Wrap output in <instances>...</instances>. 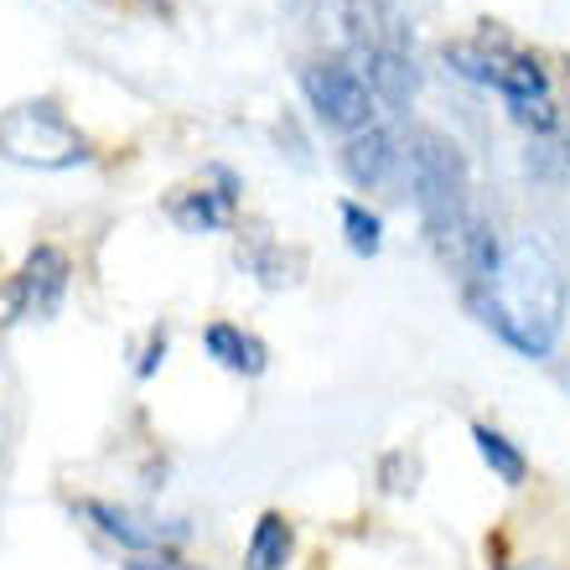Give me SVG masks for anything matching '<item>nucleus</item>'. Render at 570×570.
<instances>
[{"instance_id":"9d476101","label":"nucleus","mask_w":570,"mask_h":570,"mask_svg":"<svg viewBox=\"0 0 570 570\" xmlns=\"http://www.w3.org/2000/svg\"><path fill=\"white\" fill-rule=\"evenodd\" d=\"M228 213H234V193H208V187L181 193L177 203H171V218H177L187 234H208V228L228 224Z\"/></svg>"},{"instance_id":"4468645a","label":"nucleus","mask_w":570,"mask_h":570,"mask_svg":"<svg viewBox=\"0 0 570 570\" xmlns=\"http://www.w3.org/2000/svg\"><path fill=\"white\" fill-rule=\"evenodd\" d=\"M498 570H544V566H498Z\"/></svg>"},{"instance_id":"39448f33","label":"nucleus","mask_w":570,"mask_h":570,"mask_svg":"<svg viewBox=\"0 0 570 570\" xmlns=\"http://www.w3.org/2000/svg\"><path fill=\"white\" fill-rule=\"evenodd\" d=\"M62 296H68V255L58 244H37L27 265H21V275L0 291V322H16V316L47 322L62 306Z\"/></svg>"},{"instance_id":"0eeeda50","label":"nucleus","mask_w":570,"mask_h":570,"mask_svg":"<svg viewBox=\"0 0 570 570\" xmlns=\"http://www.w3.org/2000/svg\"><path fill=\"white\" fill-rule=\"evenodd\" d=\"M400 161H405V150H400V140L384 125H368L358 136H347V146H343V166L358 187H384L400 171Z\"/></svg>"},{"instance_id":"20e7f679","label":"nucleus","mask_w":570,"mask_h":570,"mask_svg":"<svg viewBox=\"0 0 570 570\" xmlns=\"http://www.w3.org/2000/svg\"><path fill=\"white\" fill-rule=\"evenodd\" d=\"M301 94H306V105L316 109V120L332 125V130H343V136H358L374 125V89L363 83V73L353 68L347 58H322L312 62L306 73H301Z\"/></svg>"},{"instance_id":"1a4fd4ad","label":"nucleus","mask_w":570,"mask_h":570,"mask_svg":"<svg viewBox=\"0 0 570 570\" xmlns=\"http://www.w3.org/2000/svg\"><path fill=\"white\" fill-rule=\"evenodd\" d=\"M291 544H296L291 524H285L281 513H265V519L255 524V534H249L244 570H285V560H291Z\"/></svg>"},{"instance_id":"7ed1b4c3","label":"nucleus","mask_w":570,"mask_h":570,"mask_svg":"<svg viewBox=\"0 0 570 570\" xmlns=\"http://www.w3.org/2000/svg\"><path fill=\"white\" fill-rule=\"evenodd\" d=\"M446 62L462 78H472V83L498 89L509 105H544V99H550V83H544L540 62L524 58V52H513L509 42H493V37H482V42H451Z\"/></svg>"},{"instance_id":"423d86ee","label":"nucleus","mask_w":570,"mask_h":570,"mask_svg":"<svg viewBox=\"0 0 570 570\" xmlns=\"http://www.w3.org/2000/svg\"><path fill=\"white\" fill-rule=\"evenodd\" d=\"M83 513L105 529L109 540H120L130 556H156V550H166V544H177L187 534L181 524H156V519H140V513L115 509V503H83Z\"/></svg>"},{"instance_id":"9b49d317","label":"nucleus","mask_w":570,"mask_h":570,"mask_svg":"<svg viewBox=\"0 0 570 570\" xmlns=\"http://www.w3.org/2000/svg\"><path fill=\"white\" fill-rule=\"evenodd\" d=\"M472 441H478L482 451V462L498 472V482H509V488H519V482L529 478V462H524V451L513 446L503 431H493V425H472Z\"/></svg>"},{"instance_id":"ddd939ff","label":"nucleus","mask_w":570,"mask_h":570,"mask_svg":"<svg viewBox=\"0 0 570 570\" xmlns=\"http://www.w3.org/2000/svg\"><path fill=\"white\" fill-rule=\"evenodd\" d=\"M125 570H193L187 560H177L171 550H156V556H130V566Z\"/></svg>"},{"instance_id":"f03ea898","label":"nucleus","mask_w":570,"mask_h":570,"mask_svg":"<svg viewBox=\"0 0 570 570\" xmlns=\"http://www.w3.org/2000/svg\"><path fill=\"white\" fill-rule=\"evenodd\" d=\"M0 156L37 171H62V166L89 161V140L68 125V115L52 99H31L0 115Z\"/></svg>"},{"instance_id":"6e6552de","label":"nucleus","mask_w":570,"mask_h":570,"mask_svg":"<svg viewBox=\"0 0 570 570\" xmlns=\"http://www.w3.org/2000/svg\"><path fill=\"white\" fill-rule=\"evenodd\" d=\"M203 343H208V353L224 368H234V374H265V363H271V353H265V343L259 337H249L244 327H234V322H213L208 332H203Z\"/></svg>"},{"instance_id":"f257e3e1","label":"nucleus","mask_w":570,"mask_h":570,"mask_svg":"<svg viewBox=\"0 0 570 570\" xmlns=\"http://www.w3.org/2000/svg\"><path fill=\"white\" fill-rule=\"evenodd\" d=\"M466 296H472L482 322L529 358H544L556 347L560 327H566V275L534 234L498 244L488 281Z\"/></svg>"},{"instance_id":"f8f14e48","label":"nucleus","mask_w":570,"mask_h":570,"mask_svg":"<svg viewBox=\"0 0 570 570\" xmlns=\"http://www.w3.org/2000/svg\"><path fill=\"white\" fill-rule=\"evenodd\" d=\"M343 228H347L353 255H379V244H384V224H379L368 208H358V203H343Z\"/></svg>"}]
</instances>
